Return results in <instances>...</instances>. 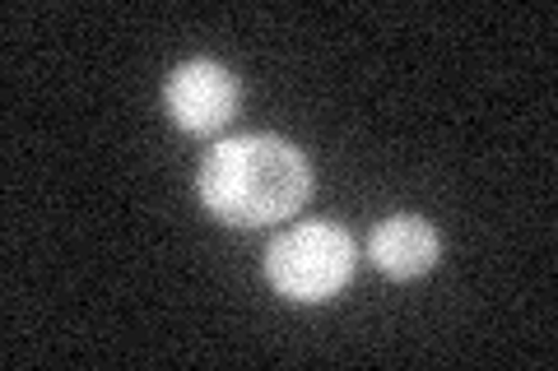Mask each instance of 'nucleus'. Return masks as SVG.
I'll use <instances>...</instances> for the list:
<instances>
[{"label":"nucleus","mask_w":558,"mask_h":371,"mask_svg":"<svg viewBox=\"0 0 558 371\" xmlns=\"http://www.w3.org/2000/svg\"><path fill=\"white\" fill-rule=\"evenodd\" d=\"M307 158L279 135H238L209 149L201 168V200L233 227H266L307 200Z\"/></svg>","instance_id":"1"},{"label":"nucleus","mask_w":558,"mask_h":371,"mask_svg":"<svg viewBox=\"0 0 558 371\" xmlns=\"http://www.w3.org/2000/svg\"><path fill=\"white\" fill-rule=\"evenodd\" d=\"M354 274V242L336 223H299L266 246V279L293 302H326Z\"/></svg>","instance_id":"2"},{"label":"nucleus","mask_w":558,"mask_h":371,"mask_svg":"<svg viewBox=\"0 0 558 371\" xmlns=\"http://www.w3.org/2000/svg\"><path fill=\"white\" fill-rule=\"evenodd\" d=\"M238 108V84L219 61H186L168 75V112L182 131H219Z\"/></svg>","instance_id":"3"},{"label":"nucleus","mask_w":558,"mask_h":371,"mask_svg":"<svg viewBox=\"0 0 558 371\" xmlns=\"http://www.w3.org/2000/svg\"><path fill=\"white\" fill-rule=\"evenodd\" d=\"M368 256L377 260L381 274L418 279V274H428L433 264H438V233H433L424 219H414V214H396V219L373 227Z\"/></svg>","instance_id":"4"}]
</instances>
